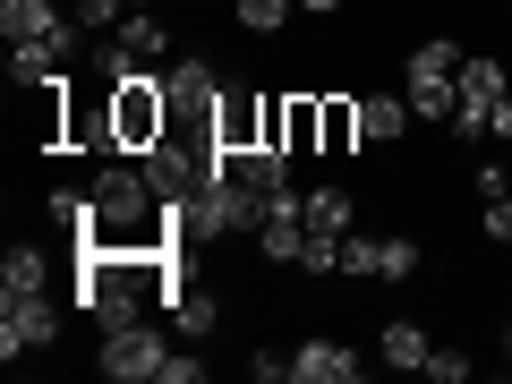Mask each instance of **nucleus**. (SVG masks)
Wrapping results in <instances>:
<instances>
[{
	"label": "nucleus",
	"mask_w": 512,
	"mask_h": 384,
	"mask_svg": "<svg viewBox=\"0 0 512 384\" xmlns=\"http://www.w3.org/2000/svg\"><path fill=\"white\" fill-rule=\"evenodd\" d=\"M171 282L180 265L163 256H120V248H77V316H94V333H120V325H146L154 308H171Z\"/></svg>",
	"instance_id": "nucleus-1"
},
{
	"label": "nucleus",
	"mask_w": 512,
	"mask_h": 384,
	"mask_svg": "<svg viewBox=\"0 0 512 384\" xmlns=\"http://www.w3.org/2000/svg\"><path fill=\"white\" fill-rule=\"evenodd\" d=\"M111 137L120 154H154L171 137V94H163V69H137L111 86Z\"/></svg>",
	"instance_id": "nucleus-2"
},
{
	"label": "nucleus",
	"mask_w": 512,
	"mask_h": 384,
	"mask_svg": "<svg viewBox=\"0 0 512 384\" xmlns=\"http://www.w3.org/2000/svg\"><path fill=\"white\" fill-rule=\"evenodd\" d=\"M461 52L444 35H427L419 52H410V69H402V94H410V111H419V120H453L461 111Z\"/></svg>",
	"instance_id": "nucleus-3"
},
{
	"label": "nucleus",
	"mask_w": 512,
	"mask_h": 384,
	"mask_svg": "<svg viewBox=\"0 0 512 384\" xmlns=\"http://www.w3.org/2000/svg\"><path fill=\"white\" fill-rule=\"evenodd\" d=\"M256 222H265V197L239 180H205L188 197V239H231V231H256Z\"/></svg>",
	"instance_id": "nucleus-4"
},
{
	"label": "nucleus",
	"mask_w": 512,
	"mask_h": 384,
	"mask_svg": "<svg viewBox=\"0 0 512 384\" xmlns=\"http://www.w3.org/2000/svg\"><path fill=\"white\" fill-rule=\"evenodd\" d=\"M0 35H9V43H35V52H60V60H69L86 26H77V9H52V0H0Z\"/></svg>",
	"instance_id": "nucleus-5"
},
{
	"label": "nucleus",
	"mask_w": 512,
	"mask_h": 384,
	"mask_svg": "<svg viewBox=\"0 0 512 384\" xmlns=\"http://www.w3.org/2000/svg\"><path fill=\"white\" fill-rule=\"evenodd\" d=\"M52 342H60L52 291H0V359H18V350H52Z\"/></svg>",
	"instance_id": "nucleus-6"
},
{
	"label": "nucleus",
	"mask_w": 512,
	"mask_h": 384,
	"mask_svg": "<svg viewBox=\"0 0 512 384\" xmlns=\"http://www.w3.org/2000/svg\"><path fill=\"white\" fill-rule=\"evenodd\" d=\"M163 359H171V342H163V333H154V316H146V325H120V333H103V359H94V367H103V376L111 384H163Z\"/></svg>",
	"instance_id": "nucleus-7"
},
{
	"label": "nucleus",
	"mask_w": 512,
	"mask_h": 384,
	"mask_svg": "<svg viewBox=\"0 0 512 384\" xmlns=\"http://www.w3.org/2000/svg\"><path fill=\"white\" fill-rule=\"evenodd\" d=\"M265 128H274V94H256V86H222V103H214V146H222V154L265 146Z\"/></svg>",
	"instance_id": "nucleus-8"
},
{
	"label": "nucleus",
	"mask_w": 512,
	"mask_h": 384,
	"mask_svg": "<svg viewBox=\"0 0 512 384\" xmlns=\"http://www.w3.org/2000/svg\"><path fill=\"white\" fill-rule=\"evenodd\" d=\"M299 239H308V188H274L265 222H256V248L274 256V265H299Z\"/></svg>",
	"instance_id": "nucleus-9"
},
{
	"label": "nucleus",
	"mask_w": 512,
	"mask_h": 384,
	"mask_svg": "<svg viewBox=\"0 0 512 384\" xmlns=\"http://www.w3.org/2000/svg\"><path fill=\"white\" fill-rule=\"evenodd\" d=\"M171 333H180V342H205V333L222 325V299H214V282H197V274H180L171 282Z\"/></svg>",
	"instance_id": "nucleus-10"
},
{
	"label": "nucleus",
	"mask_w": 512,
	"mask_h": 384,
	"mask_svg": "<svg viewBox=\"0 0 512 384\" xmlns=\"http://www.w3.org/2000/svg\"><path fill=\"white\" fill-rule=\"evenodd\" d=\"M291 376H299V384H359V350L316 333V342H299V350H291Z\"/></svg>",
	"instance_id": "nucleus-11"
},
{
	"label": "nucleus",
	"mask_w": 512,
	"mask_h": 384,
	"mask_svg": "<svg viewBox=\"0 0 512 384\" xmlns=\"http://www.w3.org/2000/svg\"><path fill=\"white\" fill-rule=\"evenodd\" d=\"M410 120H419L410 94H359V137H367V146H402Z\"/></svg>",
	"instance_id": "nucleus-12"
},
{
	"label": "nucleus",
	"mask_w": 512,
	"mask_h": 384,
	"mask_svg": "<svg viewBox=\"0 0 512 384\" xmlns=\"http://www.w3.org/2000/svg\"><path fill=\"white\" fill-rule=\"evenodd\" d=\"M111 35H120V52L137 60V69H163V60H171V26L154 18V9H128V18L111 26Z\"/></svg>",
	"instance_id": "nucleus-13"
},
{
	"label": "nucleus",
	"mask_w": 512,
	"mask_h": 384,
	"mask_svg": "<svg viewBox=\"0 0 512 384\" xmlns=\"http://www.w3.org/2000/svg\"><path fill=\"white\" fill-rule=\"evenodd\" d=\"M316 128H325V154H359V94H316Z\"/></svg>",
	"instance_id": "nucleus-14"
},
{
	"label": "nucleus",
	"mask_w": 512,
	"mask_h": 384,
	"mask_svg": "<svg viewBox=\"0 0 512 384\" xmlns=\"http://www.w3.org/2000/svg\"><path fill=\"white\" fill-rule=\"evenodd\" d=\"M282 154H325V128H316V94L299 86V94H282Z\"/></svg>",
	"instance_id": "nucleus-15"
},
{
	"label": "nucleus",
	"mask_w": 512,
	"mask_h": 384,
	"mask_svg": "<svg viewBox=\"0 0 512 384\" xmlns=\"http://www.w3.org/2000/svg\"><path fill=\"white\" fill-rule=\"evenodd\" d=\"M427 350H436V342H427L419 316H393V325L376 333V359H384V367H427Z\"/></svg>",
	"instance_id": "nucleus-16"
},
{
	"label": "nucleus",
	"mask_w": 512,
	"mask_h": 384,
	"mask_svg": "<svg viewBox=\"0 0 512 384\" xmlns=\"http://www.w3.org/2000/svg\"><path fill=\"white\" fill-rule=\"evenodd\" d=\"M308 231L350 239V231H359V197H350V188H308Z\"/></svg>",
	"instance_id": "nucleus-17"
},
{
	"label": "nucleus",
	"mask_w": 512,
	"mask_h": 384,
	"mask_svg": "<svg viewBox=\"0 0 512 384\" xmlns=\"http://www.w3.org/2000/svg\"><path fill=\"white\" fill-rule=\"evenodd\" d=\"M419 274V239L410 231H376V282H410Z\"/></svg>",
	"instance_id": "nucleus-18"
},
{
	"label": "nucleus",
	"mask_w": 512,
	"mask_h": 384,
	"mask_svg": "<svg viewBox=\"0 0 512 384\" xmlns=\"http://www.w3.org/2000/svg\"><path fill=\"white\" fill-rule=\"evenodd\" d=\"M0 282H9V291H52V265H43V248H9V256H0Z\"/></svg>",
	"instance_id": "nucleus-19"
},
{
	"label": "nucleus",
	"mask_w": 512,
	"mask_h": 384,
	"mask_svg": "<svg viewBox=\"0 0 512 384\" xmlns=\"http://www.w3.org/2000/svg\"><path fill=\"white\" fill-rule=\"evenodd\" d=\"M299 274H342V239L308 231V239H299Z\"/></svg>",
	"instance_id": "nucleus-20"
},
{
	"label": "nucleus",
	"mask_w": 512,
	"mask_h": 384,
	"mask_svg": "<svg viewBox=\"0 0 512 384\" xmlns=\"http://www.w3.org/2000/svg\"><path fill=\"white\" fill-rule=\"evenodd\" d=\"M239 26L248 35H282L291 26V0H239Z\"/></svg>",
	"instance_id": "nucleus-21"
},
{
	"label": "nucleus",
	"mask_w": 512,
	"mask_h": 384,
	"mask_svg": "<svg viewBox=\"0 0 512 384\" xmlns=\"http://www.w3.org/2000/svg\"><path fill=\"white\" fill-rule=\"evenodd\" d=\"M342 274L350 282H376V231H350L342 239Z\"/></svg>",
	"instance_id": "nucleus-22"
},
{
	"label": "nucleus",
	"mask_w": 512,
	"mask_h": 384,
	"mask_svg": "<svg viewBox=\"0 0 512 384\" xmlns=\"http://www.w3.org/2000/svg\"><path fill=\"white\" fill-rule=\"evenodd\" d=\"M427 384H470V350H427Z\"/></svg>",
	"instance_id": "nucleus-23"
},
{
	"label": "nucleus",
	"mask_w": 512,
	"mask_h": 384,
	"mask_svg": "<svg viewBox=\"0 0 512 384\" xmlns=\"http://www.w3.org/2000/svg\"><path fill=\"white\" fill-rule=\"evenodd\" d=\"M197 376H205V359H197L188 342H171V359H163V384H197Z\"/></svg>",
	"instance_id": "nucleus-24"
},
{
	"label": "nucleus",
	"mask_w": 512,
	"mask_h": 384,
	"mask_svg": "<svg viewBox=\"0 0 512 384\" xmlns=\"http://www.w3.org/2000/svg\"><path fill=\"white\" fill-rule=\"evenodd\" d=\"M478 231H487L495 248H512V188H504V197H487V222H478Z\"/></svg>",
	"instance_id": "nucleus-25"
},
{
	"label": "nucleus",
	"mask_w": 512,
	"mask_h": 384,
	"mask_svg": "<svg viewBox=\"0 0 512 384\" xmlns=\"http://www.w3.org/2000/svg\"><path fill=\"white\" fill-rule=\"evenodd\" d=\"M248 376H265V384H274V376H291V350H256V359H248Z\"/></svg>",
	"instance_id": "nucleus-26"
},
{
	"label": "nucleus",
	"mask_w": 512,
	"mask_h": 384,
	"mask_svg": "<svg viewBox=\"0 0 512 384\" xmlns=\"http://www.w3.org/2000/svg\"><path fill=\"white\" fill-rule=\"evenodd\" d=\"M487 137H504V146H512V94H504V103L487 111Z\"/></svg>",
	"instance_id": "nucleus-27"
},
{
	"label": "nucleus",
	"mask_w": 512,
	"mask_h": 384,
	"mask_svg": "<svg viewBox=\"0 0 512 384\" xmlns=\"http://www.w3.org/2000/svg\"><path fill=\"white\" fill-rule=\"evenodd\" d=\"M299 9H308V18H333V9H342V0H299Z\"/></svg>",
	"instance_id": "nucleus-28"
},
{
	"label": "nucleus",
	"mask_w": 512,
	"mask_h": 384,
	"mask_svg": "<svg viewBox=\"0 0 512 384\" xmlns=\"http://www.w3.org/2000/svg\"><path fill=\"white\" fill-rule=\"evenodd\" d=\"M504 367H512V325H504Z\"/></svg>",
	"instance_id": "nucleus-29"
},
{
	"label": "nucleus",
	"mask_w": 512,
	"mask_h": 384,
	"mask_svg": "<svg viewBox=\"0 0 512 384\" xmlns=\"http://www.w3.org/2000/svg\"><path fill=\"white\" fill-rule=\"evenodd\" d=\"M504 9H512V0H504Z\"/></svg>",
	"instance_id": "nucleus-30"
},
{
	"label": "nucleus",
	"mask_w": 512,
	"mask_h": 384,
	"mask_svg": "<svg viewBox=\"0 0 512 384\" xmlns=\"http://www.w3.org/2000/svg\"><path fill=\"white\" fill-rule=\"evenodd\" d=\"M504 256H512V248H504Z\"/></svg>",
	"instance_id": "nucleus-31"
}]
</instances>
